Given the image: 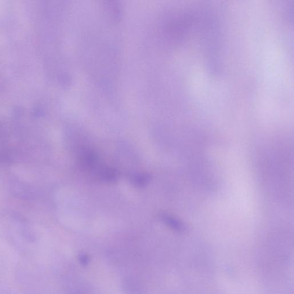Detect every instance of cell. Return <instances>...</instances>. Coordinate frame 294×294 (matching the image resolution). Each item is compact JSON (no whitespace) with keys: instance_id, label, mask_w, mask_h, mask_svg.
<instances>
[{"instance_id":"cell-1","label":"cell","mask_w":294,"mask_h":294,"mask_svg":"<svg viewBox=\"0 0 294 294\" xmlns=\"http://www.w3.org/2000/svg\"><path fill=\"white\" fill-rule=\"evenodd\" d=\"M151 177L148 174H137L132 177V183L137 187H143L150 180Z\"/></svg>"}]
</instances>
